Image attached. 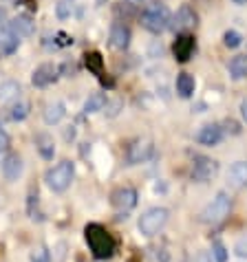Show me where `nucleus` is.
I'll use <instances>...</instances> for the list:
<instances>
[{
	"instance_id": "18",
	"label": "nucleus",
	"mask_w": 247,
	"mask_h": 262,
	"mask_svg": "<svg viewBox=\"0 0 247 262\" xmlns=\"http://www.w3.org/2000/svg\"><path fill=\"white\" fill-rule=\"evenodd\" d=\"M35 148H38V152H40V157H42V159H47V161H51V159H53V155H55L53 137L47 135V133L38 135V137H35Z\"/></svg>"
},
{
	"instance_id": "21",
	"label": "nucleus",
	"mask_w": 247,
	"mask_h": 262,
	"mask_svg": "<svg viewBox=\"0 0 247 262\" xmlns=\"http://www.w3.org/2000/svg\"><path fill=\"white\" fill-rule=\"evenodd\" d=\"M20 82L16 79H5V82H0V101H11L20 95Z\"/></svg>"
},
{
	"instance_id": "36",
	"label": "nucleus",
	"mask_w": 247,
	"mask_h": 262,
	"mask_svg": "<svg viewBox=\"0 0 247 262\" xmlns=\"http://www.w3.org/2000/svg\"><path fill=\"white\" fill-rule=\"evenodd\" d=\"M5 20H7V11H5V9H0V31L5 29Z\"/></svg>"
},
{
	"instance_id": "26",
	"label": "nucleus",
	"mask_w": 247,
	"mask_h": 262,
	"mask_svg": "<svg viewBox=\"0 0 247 262\" xmlns=\"http://www.w3.org/2000/svg\"><path fill=\"white\" fill-rule=\"evenodd\" d=\"M223 45L228 47V49H238V47L243 45L241 33L234 31V29H230V31H225V33H223Z\"/></svg>"
},
{
	"instance_id": "8",
	"label": "nucleus",
	"mask_w": 247,
	"mask_h": 262,
	"mask_svg": "<svg viewBox=\"0 0 247 262\" xmlns=\"http://www.w3.org/2000/svg\"><path fill=\"white\" fill-rule=\"evenodd\" d=\"M194 25H197V13H194L188 5H181L179 9H177V13L172 16V20H170V27L177 33L188 31V29H192Z\"/></svg>"
},
{
	"instance_id": "10",
	"label": "nucleus",
	"mask_w": 247,
	"mask_h": 262,
	"mask_svg": "<svg viewBox=\"0 0 247 262\" xmlns=\"http://www.w3.org/2000/svg\"><path fill=\"white\" fill-rule=\"evenodd\" d=\"M111 203L121 212H128V209H133L137 205V192L133 187H119V190H115L111 194Z\"/></svg>"
},
{
	"instance_id": "17",
	"label": "nucleus",
	"mask_w": 247,
	"mask_h": 262,
	"mask_svg": "<svg viewBox=\"0 0 247 262\" xmlns=\"http://www.w3.org/2000/svg\"><path fill=\"white\" fill-rule=\"evenodd\" d=\"M64 115H67V108H64L62 101H53V104H47V108H45V121L49 126L60 123L64 119Z\"/></svg>"
},
{
	"instance_id": "13",
	"label": "nucleus",
	"mask_w": 247,
	"mask_h": 262,
	"mask_svg": "<svg viewBox=\"0 0 247 262\" xmlns=\"http://www.w3.org/2000/svg\"><path fill=\"white\" fill-rule=\"evenodd\" d=\"M197 141L201 145H208V148H214V145H219L223 141V128L216 126V123H208V126H203L199 130Z\"/></svg>"
},
{
	"instance_id": "9",
	"label": "nucleus",
	"mask_w": 247,
	"mask_h": 262,
	"mask_svg": "<svg viewBox=\"0 0 247 262\" xmlns=\"http://www.w3.org/2000/svg\"><path fill=\"white\" fill-rule=\"evenodd\" d=\"M57 67H53V64H40L38 69L33 71V75H31V84L35 86V89H45V86L49 84H53L55 79H57Z\"/></svg>"
},
{
	"instance_id": "31",
	"label": "nucleus",
	"mask_w": 247,
	"mask_h": 262,
	"mask_svg": "<svg viewBox=\"0 0 247 262\" xmlns=\"http://www.w3.org/2000/svg\"><path fill=\"white\" fill-rule=\"evenodd\" d=\"M192 262H212V256H210V251H197L192 256Z\"/></svg>"
},
{
	"instance_id": "29",
	"label": "nucleus",
	"mask_w": 247,
	"mask_h": 262,
	"mask_svg": "<svg viewBox=\"0 0 247 262\" xmlns=\"http://www.w3.org/2000/svg\"><path fill=\"white\" fill-rule=\"evenodd\" d=\"M223 126H225V130H228V133H232V135H238V133H241V126H238L234 119H225Z\"/></svg>"
},
{
	"instance_id": "1",
	"label": "nucleus",
	"mask_w": 247,
	"mask_h": 262,
	"mask_svg": "<svg viewBox=\"0 0 247 262\" xmlns=\"http://www.w3.org/2000/svg\"><path fill=\"white\" fill-rule=\"evenodd\" d=\"M84 234H86V243H89V247H91V251H93V256L95 258L106 260V258H111L115 253V238L108 234L101 225H97V223L86 225Z\"/></svg>"
},
{
	"instance_id": "4",
	"label": "nucleus",
	"mask_w": 247,
	"mask_h": 262,
	"mask_svg": "<svg viewBox=\"0 0 247 262\" xmlns=\"http://www.w3.org/2000/svg\"><path fill=\"white\" fill-rule=\"evenodd\" d=\"M168 216H170V212L166 207H150V209H146V212L139 216V223H137V227H139L141 236H146V238L157 236L159 231L166 227V223H168Z\"/></svg>"
},
{
	"instance_id": "33",
	"label": "nucleus",
	"mask_w": 247,
	"mask_h": 262,
	"mask_svg": "<svg viewBox=\"0 0 247 262\" xmlns=\"http://www.w3.org/2000/svg\"><path fill=\"white\" fill-rule=\"evenodd\" d=\"M57 16H60V18H67V16H69V5L64 3V0H62L60 5H57Z\"/></svg>"
},
{
	"instance_id": "6",
	"label": "nucleus",
	"mask_w": 247,
	"mask_h": 262,
	"mask_svg": "<svg viewBox=\"0 0 247 262\" xmlns=\"http://www.w3.org/2000/svg\"><path fill=\"white\" fill-rule=\"evenodd\" d=\"M219 172V163L214 159H208V157H194V163H192V181L197 183H208L212 181Z\"/></svg>"
},
{
	"instance_id": "5",
	"label": "nucleus",
	"mask_w": 247,
	"mask_h": 262,
	"mask_svg": "<svg viewBox=\"0 0 247 262\" xmlns=\"http://www.w3.org/2000/svg\"><path fill=\"white\" fill-rule=\"evenodd\" d=\"M230 207H232V199L228 192H219L212 199V203L201 212V221L208 223V225H214V223H221L225 216L230 214Z\"/></svg>"
},
{
	"instance_id": "27",
	"label": "nucleus",
	"mask_w": 247,
	"mask_h": 262,
	"mask_svg": "<svg viewBox=\"0 0 247 262\" xmlns=\"http://www.w3.org/2000/svg\"><path fill=\"white\" fill-rule=\"evenodd\" d=\"M212 256L216 262H228V249H225V245L221 240H214L212 243Z\"/></svg>"
},
{
	"instance_id": "12",
	"label": "nucleus",
	"mask_w": 247,
	"mask_h": 262,
	"mask_svg": "<svg viewBox=\"0 0 247 262\" xmlns=\"http://www.w3.org/2000/svg\"><path fill=\"white\" fill-rule=\"evenodd\" d=\"M174 57H177V62H188L194 53V38L190 33H181L177 40H174Z\"/></svg>"
},
{
	"instance_id": "14",
	"label": "nucleus",
	"mask_w": 247,
	"mask_h": 262,
	"mask_svg": "<svg viewBox=\"0 0 247 262\" xmlns=\"http://www.w3.org/2000/svg\"><path fill=\"white\" fill-rule=\"evenodd\" d=\"M108 40H111V47L119 49V51L128 49V45H130V29L123 23H115L111 27V35H108Z\"/></svg>"
},
{
	"instance_id": "23",
	"label": "nucleus",
	"mask_w": 247,
	"mask_h": 262,
	"mask_svg": "<svg viewBox=\"0 0 247 262\" xmlns=\"http://www.w3.org/2000/svg\"><path fill=\"white\" fill-rule=\"evenodd\" d=\"M106 95H101V93H95V95H91L89 99L84 101V113H99V111H104V106H106Z\"/></svg>"
},
{
	"instance_id": "7",
	"label": "nucleus",
	"mask_w": 247,
	"mask_h": 262,
	"mask_svg": "<svg viewBox=\"0 0 247 262\" xmlns=\"http://www.w3.org/2000/svg\"><path fill=\"white\" fill-rule=\"evenodd\" d=\"M150 157H152V143L148 139H137V141L130 143L128 150H126V163L128 165L146 163Z\"/></svg>"
},
{
	"instance_id": "25",
	"label": "nucleus",
	"mask_w": 247,
	"mask_h": 262,
	"mask_svg": "<svg viewBox=\"0 0 247 262\" xmlns=\"http://www.w3.org/2000/svg\"><path fill=\"white\" fill-rule=\"evenodd\" d=\"M86 67H89V71L95 73V75H101L104 60H101V55L97 53V51H93V53H86Z\"/></svg>"
},
{
	"instance_id": "30",
	"label": "nucleus",
	"mask_w": 247,
	"mask_h": 262,
	"mask_svg": "<svg viewBox=\"0 0 247 262\" xmlns=\"http://www.w3.org/2000/svg\"><path fill=\"white\" fill-rule=\"evenodd\" d=\"M33 262H51V256H49V251L47 249H38L33 253Z\"/></svg>"
},
{
	"instance_id": "32",
	"label": "nucleus",
	"mask_w": 247,
	"mask_h": 262,
	"mask_svg": "<svg viewBox=\"0 0 247 262\" xmlns=\"http://www.w3.org/2000/svg\"><path fill=\"white\" fill-rule=\"evenodd\" d=\"M106 108H108V117H115V115L119 113V108H121V101L117 99V101H113L111 106H108V101H106Z\"/></svg>"
},
{
	"instance_id": "11",
	"label": "nucleus",
	"mask_w": 247,
	"mask_h": 262,
	"mask_svg": "<svg viewBox=\"0 0 247 262\" xmlns=\"http://www.w3.org/2000/svg\"><path fill=\"white\" fill-rule=\"evenodd\" d=\"M33 20L31 16H27V13H18L16 18L9 20V31L16 35V38H29V35H33Z\"/></svg>"
},
{
	"instance_id": "28",
	"label": "nucleus",
	"mask_w": 247,
	"mask_h": 262,
	"mask_svg": "<svg viewBox=\"0 0 247 262\" xmlns=\"http://www.w3.org/2000/svg\"><path fill=\"white\" fill-rule=\"evenodd\" d=\"M234 253H236L238 258H247V234L236 240V245H234Z\"/></svg>"
},
{
	"instance_id": "3",
	"label": "nucleus",
	"mask_w": 247,
	"mask_h": 262,
	"mask_svg": "<svg viewBox=\"0 0 247 262\" xmlns=\"http://www.w3.org/2000/svg\"><path fill=\"white\" fill-rule=\"evenodd\" d=\"M75 177V165L73 161H60L57 165H53L51 170L45 174V181H47V185H49V190L51 192H67L69 190V185H71V181H73Z\"/></svg>"
},
{
	"instance_id": "35",
	"label": "nucleus",
	"mask_w": 247,
	"mask_h": 262,
	"mask_svg": "<svg viewBox=\"0 0 247 262\" xmlns=\"http://www.w3.org/2000/svg\"><path fill=\"white\" fill-rule=\"evenodd\" d=\"M241 117L247 121V97L241 101Z\"/></svg>"
},
{
	"instance_id": "20",
	"label": "nucleus",
	"mask_w": 247,
	"mask_h": 262,
	"mask_svg": "<svg viewBox=\"0 0 247 262\" xmlns=\"http://www.w3.org/2000/svg\"><path fill=\"white\" fill-rule=\"evenodd\" d=\"M177 93H179V97H192L194 95V77L190 75V73H179V77H177Z\"/></svg>"
},
{
	"instance_id": "38",
	"label": "nucleus",
	"mask_w": 247,
	"mask_h": 262,
	"mask_svg": "<svg viewBox=\"0 0 247 262\" xmlns=\"http://www.w3.org/2000/svg\"><path fill=\"white\" fill-rule=\"evenodd\" d=\"M130 3H135V5H139V3H143V0H130Z\"/></svg>"
},
{
	"instance_id": "19",
	"label": "nucleus",
	"mask_w": 247,
	"mask_h": 262,
	"mask_svg": "<svg viewBox=\"0 0 247 262\" xmlns=\"http://www.w3.org/2000/svg\"><path fill=\"white\" fill-rule=\"evenodd\" d=\"M228 71L232 79H245L247 77V55H234L230 60Z\"/></svg>"
},
{
	"instance_id": "16",
	"label": "nucleus",
	"mask_w": 247,
	"mask_h": 262,
	"mask_svg": "<svg viewBox=\"0 0 247 262\" xmlns=\"http://www.w3.org/2000/svg\"><path fill=\"white\" fill-rule=\"evenodd\" d=\"M228 183L234 190H241L247 185V161H236L228 172Z\"/></svg>"
},
{
	"instance_id": "24",
	"label": "nucleus",
	"mask_w": 247,
	"mask_h": 262,
	"mask_svg": "<svg viewBox=\"0 0 247 262\" xmlns=\"http://www.w3.org/2000/svg\"><path fill=\"white\" fill-rule=\"evenodd\" d=\"M29 111H31L29 101L20 99V101H16V104H13V106L9 108V117H11L13 121H23V119H27V117H29Z\"/></svg>"
},
{
	"instance_id": "37",
	"label": "nucleus",
	"mask_w": 247,
	"mask_h": 262,
	"mask_svg": "<svg viewBox=\"0 0 247 262\" xmlns=\"http://www.w3.org/2000/svg\"><path fill=\"white\" fill-rule=\"evenodd\" d=\"M234 5H247V0H232Z\"/></svg>"
},
{
	"instance_id": "34",
	"label": "nucleus",
	"mask_w": 247,
	"mask_h": 262,
	"mask_svg": "<svg viewBox=\"0 0 247 262\" xmlns=\"http://www.w3.org/2000/svg\"><path fill=\"white\" fill-rule=\"evenodd\" d=\"M7 145H9V137H7V133L0 128V148H7Z\"/></svg>"
},
{
	"instance_id": "22",
	"label": "nucleus",
	"mask_w": 247,
	"mask_h": 262,
	"mask_svg": "<svg viewBox=\"0 0 247 262\" xmlns=\"http://www.w3.org/2000/svg\"><path fill=\"white\" fill-rule=\"evenodd\" d=\"M18 45H20V40L9 31V27L0 31V51H3V53H7V55L13 53V51L18 49Z\"/></svg>"
},
{
	"instance_id": "2",
	"label": "nucleus",
	"mask_w": 247,
	"mask_h": 262,
	"mask_svg": "<svg viewBox=\"0 0 247 262\" xmlns=\"http://www.w3.org/2000/svg\"><path fill=\"white\" fill-rule=\"evenodd\" d=\"M170 20H172V16H170L168 7L161 3H152L141 11V27L148 29L150 33L166 31V29L170 27Z\"/></svg>"
},
{
	"instance_id": "15",
	"label": "nucleus",
	"mask_w": 247,
	"mask_h": 262,
	"mask_svg": "<svg viewBox=\"0 0 247 262\" xmlns=\"http://www.w3.org/2000/svg\"><path fill=\"white\" fill-rule=\"evenodd\" d=\"M3 177L7 181H18L20 177H23V159H20L18 155H7L3 159Z\"/></svg>"
}]
</instances>
